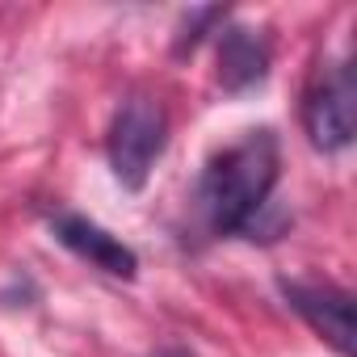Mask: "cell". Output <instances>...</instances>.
I'll return each instance as SVG.
<instances>
[{"mask_svg":"<svg viewBox=\"0 0 357 357\" xmlns=\"http://www.w3.org/2000/svg\"><path fill=\"white\" fill-rule=\"evenodd\" d=\"M278 135L273 130H248L231 147H223L198 181V215L215 236H236L257 223V215L269 206V194L278 185Z\"/></svg>","mask_w":357,"mask_h":357,"instance_id":"obj_1","label":"cell"},{"mask_svg":"<svg viewBox=\"0 0 357 357\" xmlns=\"http://www.w3.org/2000/svg\"><path fill=\"white\" fill-rule=\"evenodd\" d=\"M155 357H190V353H181V349H168V353H155Z\"/></svg>","mask_w":357,"mask_h":357,"instance_id":"obj_7","label":"cell"},{"mask_svg":"<svg viewBox=\"0 0 357 357\" xmlns=\"http://www.w3.org/2000/svg\"><path fill=\"white\" fill-rule=\"evenodd\" d=\"M168 143V114L155 97L130 93L109 122V168L126 190H143L151 164Z\"/></svg>","mask_w":357,"mask_h":357,"instance_id":"obj_2","label":"cell"},{"mask_svg":"<svg viewBox=\"0 0 357 357\" xmlns=\"http://www.w3.org/2000/svg\"><path fill=\"white\" fill-rule=\"evenodd\" d=\"M51 227H55V240H59L63 248H72L80 261L97 265V269L109 273V278H135L139 257H135L118 236H109L105 227H97L93 219H84V215H55Z\"/></svg>","mask_w":357,"mask_h":357,"instance_id":"obj_5","label":"cell"},{"mask_svg":"<svg viewBox=\"0 0 357 357\" xmlns=\"http://www.w3.org/2000/svg\"><path fill=\"white\" fill-rule=\"evenodd\" d=\"M269 76V43L244 26H227L219 38V84L227 93H244Z\"/></svg>","mask_w":357,"mask_h":357,"instance_id":"obj_6","label":"cell"},{"mask_svg":"<svg viewBox=\"0 0 357 357\" xmlns=\"http://www.w3.org/2000/svg\"><path fill=\"white\" fill-rule=\"evenodd\" d=\"M282 294L340 357H353V298L344 290L311 286V282H282Z\"/></svg>","mask_w":357,"mask_h":357,"instance_id":"obj_4","label":"cell"},{"mask_svg":"<svg viewBox=\"0 0 357 357\" xmlns=\"http://www.w3.org/2000/svg\"><path fill=\"white\" fill-rule=\"evenodd\" d=\"M303 126H307V135L319 151H340V147L353 143L357 89H353V68L349 63H332L315 80V89L307 93V105H303Z\"/></svg>","mask_w":357,"mask_h":357,"instance_id":"obj_3","label":"cell"}]
</instances>
